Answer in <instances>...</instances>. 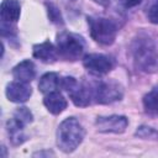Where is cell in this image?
<instances>
[{
    "label": "cell",
    "instance_id": "cell-1",
    "mask_svg": "<svg viewBox=\"0 0 158 158\" xmlns=\"http://www.w3.org/2000/svg\"><path fill=\"white\" fill-rule=\"evenodd\" d=\"M131 52L136 67L146 73L158 70V49L154 42L147 36H138L132 46Z\"/></svg>",
    "mask_w": 158,
    "mask_h": 158
},
{
    "label": "cell",
    "instance_id": "cell-2",
    "mask_svg": "<svg viewBox=\"0 0 158 158\" xmlns=\"http://www.w3.org/2000/svg\"><path fill=\"white\" fill-rule=\"evenodd\" d=\"M83 138L84 128L77 118L68 117L64 121H62L57 131V144L63 152H73L81 143Z\"/></svg>",
    "mask_w": 158,
    "mask_h": 158
},
{
    "label": "cell",
    "instance_id": "cell-3",
    "mask_svg": "<svg viewBox=\"0 0 158 158\" xmlns=\"http://www.w3.org/2000/svg\"><path fill=\"white\" fill-rule=\"evenodd\" d=\"M85 43L83 37L72 32H62L57 36V54L64 60H77L83 56Z\"/></svg>",
    "mask_w": 158,
    "mask_h": 158
},
{
    "label": "cell",
    "instance_id": "cell-4",
    "mask_svg": "<svg viewBox=\"0 0 158 158\" xmlns=\"http://www.w3.org/2000/svg\"><path fill=\"white\" fill-rule=\"evenodd\" d=\"M88 23L93 40H95L98 43L104 46H109L114 43L118 31L117 23L114 20L91 16L88 17Z\"/></svg>",
    "mask_w": 158,
    "mask_h": 158
},
{
    "label": "cell",
    "instance_id": "cell-5",
    "mask_svg": "<svg viewBox=\"0 0 158 158\" xmlns=\"http://www.w3.org/2000/svg\"><path fill=\"white\" fill-rule=\"evenodd\" d=\"M60 86L69 94L77 106H88L93 99V88L84 83L77 81L73 77H65L60 80Z\"/></svg>",
    "mask_w": 158,
    "mask_h": 158
},
{
    "label": "cell",
    "instance_id": "cell-6",
    "mask_svg": "<svg viewBox=\"0 0 158 158\" xmlns=\"http://www.w3.org/2000/svg\"><path fill=\"white\" fill-rule=\"evenodd\" d=\"M93 98L99 104H111L122 98V89L112 81H99L93 86Z\"/></svg>",
    "mask_w": 158,
    "mask_h": 158
},
{
    "label": "cell",
    "instance_id": "cell-7",
    "mask_svg": "<svg viewBox=\"0 0 158 158\" xmlns=\"http://www.w3.org/2000/svg\"><path fill=\"white\" fill-rule=\"evenodd\" d=\"M85 69L94 75H105L114 68V60L104 54H88L83 59Z\"/></svg>",
    "mask_w": 158,
    "mask_h": 158
},
{
    "label": "cell",
    "instance_id": "cell-8",
    "mask_svg": "<svg viewBox=\"0 0 158 158\" xmlns=\"http://www.w3.org/2000/svg\"><path fill=\"white\" fill-rule=\"evenodd\" d=\"M95 125L100 132L104 133H122L127 125L128 120L125 116H118V115H111V116H100L96 118Z\"/></svg>",
    "mask_w": 158,
    "mask_h": 158
},
{
    "label": "cell",
    "instance_id": "cell-9",
    "mask_svg": "<svg viewBox=\"0 0 158 158\" xmlns=\"http://www.w3.org/2000/svg\"><path fill=\"white\" fill-rule=\"evenodd\" d=\"M32 94L31 88L27 83L22 81H12L6 86V96L12 102H25L30 99Z\"/></svg>",
    "mask_w": 158,
    "mask_h": 158
},
{
    "label": "cell",
    "instance_id": "cell-10",
    "mask_svg": "<svg viewBox=\"0 0 158 158\" xmlns=\"http://www.w3.org/2000/svg\"><path fill=\"white\" fill-rule=\"evenodd\" d=\"M20 4L17 0H2L0 7L1 21L5 23L16 22L20 17Z\"/></svg>",
    "mask_w": 158,
    "mask_h": 158
},
{
    "label": "cell",
    "instance_id": "cell-11",
    "mask_svg": "<svg viewBox=\"0 0 158 158\" xmlns=\"http://www.w3.org/2000/svg\"><path fill=\"white\" fill-rule=\"evenodd\" d=\"M57 56V48H54L51 42H43L33 46V57L43 63H53Z\"/></svg>",
    "mask_w": 158,
    "mask_h": 158
},
{
    "label": "cell",
    "instance_id": "cell-12",
    "mask_svg": "<svg viewBox=\"0 0 158 158\" xmlns=\"http://www.w3.org/2000/svg\"><path fill=\"white\" fill-rule=\"evenodd\" d=\"M43 104L48 109V111L52 112L53 115H58V114L63 112L67 107V100L58 91L47 94L46 98L43 99Z\"/></svg>",
    "mask_w": 158,
    "mask_h": 158
},
{
    "label": "cell",
    "instance_id": "cell-13",
    "mask_svg": "<svg viewBox=\"0 0 158 158\" xmlns=\"http://www.w3.org/2000/svg\"><path fill=\"white\" fill-rule=\"evenodd\" d=\"M12 75L19 81L30 83L36 75V70H35L33 63L31 60H22L21 63H19L12 69Z\"/></svg>",
    "mask_w": 158,
    "mask_h": 158
},
{
    "label": "cell",
    "instance_id": "cell-14",
    "mask_svg": "<svg viewBox=\"0 0 158 158\" xmlns=\"http://www.w3.org/2000/svg\"><path fill=\"white\" fill-rule=\"evenodd\" d=\"M23 127H25V125L21 123L20 121H17L15 117L10 118L6 122L7 133H9V137H10V141H11L12 144L19 146V144L23 143L27 139L26 135L23 133Z\"/></svg>",
    "mask_w": 158,
    "mask_h": 158
},
{
    "label": "cell",
    "instance_id": "cell-15",
    "mask_svg": "<svg viewBox=\"0 0 158 158\" xmlns=\"http://www.w3.org/2000/svg\"><path fill=\"white\" fill-rule=\"evenodd\" d=\"M60 86V80L56 73H46L41 77L38 88L43 94H49L53 91H57V89Z\"/></svg>",
    "mask_w": 158,
    "mask_h": 158
},
{
    "label": "cell",
    "instance_id": "cell-16",
    "mask_svg": "<svg viewBox=\"0 0 158 158\" xmlns=\"http://www.w3.org/2000/svg\"><path fill=\"white\" fill-rule=\"evenodd\" d=\"M143 106L148 115L158 116V86L152 89L143 98Z\"/></svg>",
    "mask_w": 158,
    "mask_h": 158
},
{
    "label": "cell",
    "instance_id": "cell-17",
    "mask_svg": "<svg viewBox=\"0 0 158 158\" xmlns=\"http://www.w3.org/2000/svg\"><path fill=\"white\" fill-rule=\"evenodd\" d=\"M14 117H15L17 121H20L21 123H23V125H27V123L32 122V120H33L32 112H31L27 107H19V109L15 111Z\"/></svg>",
    "mask_w": 158,
    "mask_h": 158
},
{
    "label": "cell",
    "instance_id": "cell-18",
    "mask_svg": "<svg viewBox=\"0 0 158 158\" xmlns=\"http://www.w3.org/2000/svg\"><path fill=\"white\" fill-rule=\"evenodd\" d=\"M47 7H48V16H49L51 21L54 22V23H57V25H59V23L62 25L63 23V20H62V16H60L59 10L56 6H53L52 4L47 5Z\"/></svg>",
    "mask_w": 158,
    "mask_h": 158
},
{
    "label": "cell",
    "instance_id": "cell-19",
    "mask_svg": "<svg viewBox=\"0 0 158 158\" xmlns=\"http://www.w3.org/2000/svg\"><path fill=\"white\" fill-rule=\"evenodd\" d=\"M136 136H139V137H143V138H147V137H156L158 136V133L151 128V127H147V126H141L138 127V130L136 131Z\"/></svg>",
    "mask_w": 158,
    "mask_h": 158
},
{
    "label": "cell",
    "instance_id": "cell-20",
    "mask_svg": "<svg viewBox=\"0 0 158 158\" xmlns=\"http://www.w3.org/2000/svg\"><path fill=\"white\" fill-rule=\"evenodd\" d=\"M147 16H148V20H149L152 23L158 25V0H157L154 4H152V6L148 9Z\"/></svg>",
    "mask_w": 158,
    "mask_h": 158
},
{
    "label": "cell",
    "instance_id": "cell-21",
    "mask_svg": "<svg viewBox=\"0 0 158 158\" xmlns=\"http://www.w3.org/2000/svg\"><path fill=\"white\" fill-rule=\"evenodd\" d=\"M123 7H135V6H137L138 4H141V1L142 0H117Z\"/></svg>",
    "mask_w": 158,
    "mask_h": 158
},
{
    "label": "cell",
    "instance_id": "cell-22",
    "mask_svg": "<svg viewBox=\"0 0 158 158\" xmlns=\"http://www.w3.org/2000/svg\"><path fill=\"white\" fill-rule=\"evenodd\" d=\"M95 2H98L99 5H101V6H107L109 4H110V0H94Z\"/></svg>",
    "mask_w": 158,
    "mask_h": 158
},
{
    "label": "cell",
    "instance_id": "cell-23",
    "mask_svg": "<svg viewBox=\"0 0 158 158\" xmlns=\"http://www.w3.org/2000/svg\"><path fill=\"white\" fill-rule=\"evenodd\" d=\"M43 154H48V156H53V153H51V152H42V153H35L33 156H43Z\"/></svg>",
    "mask_w": 158,
    "mask_h": 158
}]
</instances>
